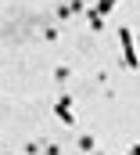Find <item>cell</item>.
Segmentation results:
<instances>
[{"label": "cell", "mask_w": 140, "mask_h": 155, "mask_svg": "<svg viewBox=\"0 0 140 155\" xmlns=\"http://www.w3.org/2000/svg\"><path fill=\"white\" fill-rule=\"evenodd\" d=\"M79 148H83V152H94L97 144H94V137H83V141H79Z\"/></svg>", "instance_id": "cell-4"}, {"label": "cell", "mask_w": 140, "mask_h": 155, "mask_svg": "<svg viewBox=\"0 0 140 155\" xmlns=\"http://www.w3.org/2000/svg\"><path fill=\"white\" fill-rule=\"evenodd\" d=\"M137 69H140V65H137Z\"/></svg>", "instance_id": "cell-6"}, {"label": "cell", "mask_w": 140, "mask_h": 155, "mask_svg": "<svg viewBox=\"0 0 140 155\" xmlns=\"http://www.w3.org/2000/svg\"><path fill=\"white\" fill-rule=\"evenodd\" d=\"M129 155H140V144H133V148H129Z\"/></svg>", "instance_id": "cell-5"}, {"label": "cell", "mask_w": 140, "mask_h": 155, "mask_svg": "<svg viewBox=\"0 0 140 155\" xmlns=\"http://www.w3.org/2000/svg\"><path fill=\"white\" fill-rule=\"evenodd\" d=\"M54 112H58V119H61L65 126H75V112H72V108H65V105H58Z\"/></svg>", "instance_id": "cell-3"}, {"label": "cell", "mask_w": 140, "mask_h": 155, "mask_svg": "<svg viewBox=\"0 0 140 155\" xmlns=\"http://www.w3.org/2000/svg\"><path fill=\"white\" fill-rule=\"evenodd\" d=\"M119 40H122V58H126V69H137L140 58H137V36H133V29H129V25H122V29H119Z\"/></svg>", "instance_id": "cell-1"}, {"label": "cell", "mask_w": 140, "mask_h": 155, "mask_svg": "<svg viewBox=\"0 0 140 155\" xmlns=\"http://www.w3.org/2000/svg\"><path fill=\"white\" fill-rule=\"evenodd\" d=\"M119 0H97V7L90 11V15H97V18H104V15H111V7H115Z\"/></svg>", "instance_id": "cell-2"}]
</instances>
